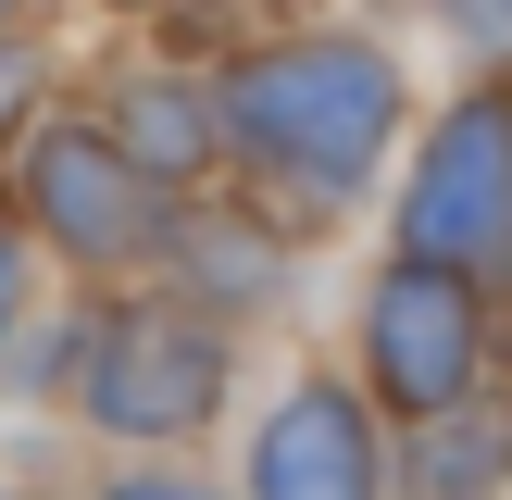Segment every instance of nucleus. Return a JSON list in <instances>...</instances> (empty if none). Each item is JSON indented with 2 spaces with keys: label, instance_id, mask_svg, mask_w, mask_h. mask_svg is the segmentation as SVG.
Segmentation results:
<instances>
[{
  "label": "nucleus",
  "instance_id": "nucleus-3",
  "mask_svg": "<svg viewBox=\"0 0 512 500\" xmlns=\"http://www.w3.org/2000/svg\"><path fill=\"white\" fill-rule=\"evenodd\" d=\"M338 350H350V375H363L400 425L450 413V400L500 388V363H512V288L438 263V250H388V238H375L363 275H350Z\"/></svg>",
  "mask_w": 512,
  "mask_h": 500
},
{
  "label": "nucleus",
  "instance_id": "nucleus-9",
  "mask_svg": "<svg viewBox=\"0 0 512 500\" xmlns=\"http://www.w3.org/2000/svg\"><path fill=\"white\" fill-rule=\"evenodd\" d=\"M400 500H512V400L475 388L400 425Z\"/></svg>",
  "mask_w": 512,
  "mask_h": 500
},
{
  "label": "nucleus",
  "instance_id": "nucleus-13",
  "mask_svg": "<svg viewBox=\"0 0 512 500\" xmlns=\"http://www.w3.org/2000/svg\"><path fill=\"white\" fill-rule=\"evenodd\" d=\"M400 25H425L450 63H512V0H413Z\"/></svg>",
  "mask_w": 512,
  "mask_h": 500
},
{
  "label": "nucleus",
  "instance_id": "nucleus-4",
  "mask_svg": "<svg viewBox=\"0 0 512 500\" xmlns=\"http://www.w3.org/2000/svg\"><path fill=\"white\" fill-rule=\"evenodd\" d=\"M0 200H13V213H25V238L50 250V275H88V288H138L188 188H163V175H150L138 150H125L113 125H100L88 100L63 88V100H50V113L25 125L13 150H0Z\"/></svg>",
  "mask_w": 512,
  "mask_h": 500
},
{
  "label": "nucleus",
  "instance_id": "nucleus-5",
  "mask_svg": "<svg viewBox=\"0 0 512 500\" xmlns=\"http://www.w3.org/2000/svg\"><path fill=\"white\" fill-rule=\"evenodd\" d=\"M375 238L512 288V63H463L450 88H425V125L388 175Z\"/></svg>",
  "mask_w": 512,
  "mask_h": 500
},
{
  "label": "nucleus",
  "instance_id": "nucleus-19",
  "mask_svg": "<svg viewBox=\"0 0 512 500\" xmlns=\"http://www.w3.org/2000/svg\"><path fill=\"white\" fill-rule=\"evenodd\" d=\"M500 400H512V363H500Z\"/></svg>",
  "mask_w": 512,
  "mask_h": 500
},
{
  "label": "nucleus",
  "instance_id": "nucleus-18",
  "mask_svg": "<svg viewBox=\"0 0 512 500\" xmlns=\"http://www.w3.org/2000/svg\"><path fill=\"white\" fill-rule=\"evenodd\" d=\"M375 13H413V0H375Z\"/></svg>",
  "mask_w": 512,
  "mask_h": 500
},
{
  "label": "nucleus",
  "instance_id": "nucleus-2",
  "mask_svg": "<svg viewBox=\"0 0 512 500\" xmlns=\"http://www.w3.org/2000/svg\"><path fill=\"white\" fill-rule=\"evenodd\" d=\"M250 350L225 313L175 300L163 275L100 300V338H88V388H75V438L88 450H225L250 400Z\"/></svg>",
  "mask_w": 512,
  "mask_h": 500
},
{
  "label": "nucleus",
  "instance_id": "nucleus-12",
  "mask_svg": "<svg viewBox=\"0 0 512 500\" xmlns=\"http://www.w3.org/2000/svg\"><path fill=\"white\" fill-rule=\"evenodd\" d=\"M63 88H75V38H63V13H50V25H13V38H0V150H13Z\"/></svg>",
  "mask_w": 512,
  "mask_h": 500
},
{
  "label": "nucleus",
  "instance_id": "nucleus-16",
  "mask_svg": "<svg viewBox=\"0 0 512 500\" xmlns=\"http://www.w3.org/2000/svg\"><path fill=\"white\" fill-rule=\"evenodd\" d=\"M0 500H75V475H50V463H13V450H0Z\"/></svg>",
  "mask_w": 512,
  "mask_h": 500
},
{
  "label": "nucleus",
  "instance_id": "nucleus-6",
  "mask_svg": "<svg viewBox=\"0 0 512 500\" xmlns=\"http://www.w3.org/2000/svg\"><path fill=\"white\" fill-rule=\"evenodd\" d=\"M238 500H400V413L350 375V350H288L225 425Z\"/></svg>",
  "mask_w": 512,
  "mask_h": 500
},
{
  "label": "nucleus",
  "instance_id": "nucleus-1",
  "mask_svg": "<svg viewBox=\"0 0 512 500\" xmlns=\"http://www.w3.org/2000/svg\"><path fill=\"white\" fill-rule=\"evenodd\" d=\"M225 88V175H238L263 213H288L313 250H350L375 213H388V175L425 125V63L413 25L350 0V13H313L288 38L213 63Z\"/></svg>",
  "mask_w": 512,
  "mask_h": 500
},
{
  "label": "nucleus",
  "instance_id": "nucleus-14",
  "mask_svg": "<svg viewBox=\"0 0 512 500\" xmlns=\"http://www.w3.org/2000/svg\"><path fill=\"white\" fill-rule=\"evenodd\" d=\"M50 300V250L25 238V213L0 200V363H13V338H25V313Z\"/></svg>",
  "mask_w": 512,
  "mask_h": 500
},
{
  "label": "nucleus",
  "instance_id": "nucleus-10",
  "mask_svg": "<svg viewBox=\"0 0 512 500\" xmlns=\"http://www.w3.org/2000/svg\"><path fill=\"white\" fill-rule=\"evenodd\" d=\"M313 13H350V0H163V13H150V38L188 50V63H238V50L288 38V25H313Z\"/></svg>",
  "mask_w": 512,
  "mask_h": 500
},
{
  "label": "nucleus",
  "instance_id": "nucleus-15",
  "mask_svg": "<svg viewBox=\"0 0 512 500\" xmlns=\"http://www.w3.org/2000/svg\"><path fill=\"white\" fill-rule=\"evenodd\" d=\"M163 0H63V25H88V38H125V25H150Z\"/></svg>",
  "mask_w": 512,
  "mask_h": 500
},
{
  "label": "nucleus",
  "instance_id": "nucleus-8",
  "mask_svg": "<svg viewBox=\"0 0 512 500\" xmlns=\"http://www.w3.org/2000/svg\"><path fill=\"white\" fill-rule=\"evenodd\" d=\"M75 100H88V113L113 125L163 188H213V175H225V88H213V63L163 50L150 25L75 50Z\"/></svg>",
  "mask_w": 512,
  "mask_h": 500
},
{
  "label": "nucleus",
  "instance_id": "nucleus-11",
  "mask_svg": "<svg viewBox=\"0 0 512 500\" xmlns=\"http://www.w3.org/2000/svg\"><path fill=\"white\" fill-rule=\"evenodd\" d=\"M75 500H238V488H225L213 450H100L75 475Z\"/></svg>",
  "mask_w": 512,
  "mask_h": 500
},
{
  "label": "nucleus",
  "instance_id": "nucleus-7",
  "mask_svg": "<svg viewBox=\"0 0 512 500\" xmlns=\"http://www.w3.org/2000/svg\"><path fill=\"white\" fill-rule=\"evenodd\" d=\"M313 263H325V250L300 238L288 213H263L238 175L188 188V200H175V225H163V250H150V275H163L175 300H200V313H225L238 338H288Z\"/></svg>",
  "mask_w": 512,
  "mask_h": 500
},
{
  "label": "nucleus",
  "instance_id": "nucleus-17",
  "mask_svg": "<svg viewBox=\"0 0 512 500\" xmlns=\"http://www.w3.org/2000/svg\"><path fill=\"white\" fill-rule=\"evenodd\" d=\"M63 13V0H0V38H13V25H50Z\"/></svg>",
  "mask_w": 512,
  "mask_h": 500
}]
</instances>
